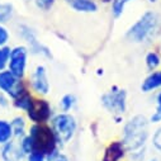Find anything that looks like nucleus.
<instances>
[{"label":"nucleus","instance_id":"nucleus-31","mask_svg":"<svg viewBox=\"0 0 161 161\" xmlns=\"http://www.w3.org/2000/svg\"><path fill=\"white\" fill-rule=\"evenodd\" d=\"M147 2H148V3H152V4H153V3H156V2H157V0H147Z\"/></svg>","mask_w":161,"mask_h":161},{"label":"nucleus","instance_id":"nucleus-7","mask_svg":"<svg viewBox=\"0 0 161 161\" xmlns=\"http://www.w3.org/2000/svg\"><path fill=\"white\" fill-rule=\"evenodd\" d=\"M18 34L25 42V46L29 51V55L41 56V57H45V58H51L52 57L51 50L39 41L36 31L31 25L24 24V23L18 24Z\"/></svg>","mask_w":161,"mask_h":161},{"label":"nucleus","instance_id":"nucleus-2","mask_svg":"<svg viewBox=\"0 0 161 161\" xmlns=\"http://www.w3.org/2000/svg\"><path fill=\"white\" fill-rule=\"evenodd\" d=\"M27 135L32 140L33 151L42 152L46 157V161H53L61 153L62 147L60 146L50 123H31Z\"/></svg>","mask_w":161,"mask_h":161},{"label":"nucleus","instance_id":"nucleus-15","mask_svg":"<svg viewBox=\"0 0 161 161\" xmlns=\"http://www.w3.org/2000/svg\"><path fill=\"white\" fill-rule=\"evenodd\" d=\"M10 123H12V128H13V135L15 140L22 138L23 136L27 135L28 132V119L25 115L23 114H17L10 119Z\"/></svg>","mask_w":161,"mask_h":161},{"label":"nucleus","instance_id":"nucleus-18","mask_svg":"<svg viewBox=\"0 0 161 161\" xmlns=\"http://www.w3.org/2000/svg\"><path fill=\"white\" fill-rule=\"evenodd\" d=\"M145 64H146V67L150 72L158 70V67L161 66V55L153 50L148 51L145 56Z\"/></svg>","mask_w":161,"mask_h":161},{"label":"nucleus","instance_id":"nucleus-4","mask_svg":"<svg viewBox=\"0 0 161 161\" xmlns=\"http://www.w3.org/2000/svg\"><path fill=\"white\" fill-rule=\"evenodd\" d=\"M50 126L52 127L55 136L61 147L71 142V140L74 138L77 131L76 118L71 113H66V112H60L53 114Z\"/></svg>","mask_w":161,"mask_h":161},{"label":"nucleus","instance_id":"nucleus-23","mask_svg":"<svg viewBox=\"0 0 161 161\" xmlns=\"http://www.w3.org/2000/svg\"><path fill=\"white\" fill-rule=\"evenodd\" d=\"M33 2L38 10L45 12V13L50 12L56 4V0H33Z\"/></svg>","mask_w":161,"mask_h":161},{"label":"nucleus","instance_id":"nucleus-5","mask_svg":"<svg viewBox=\"0 0 161 161\" xmlns=\"http://www.w3.org/2000/svg\"><path fill=\"white\" fill-rule=\"evenodd\" d=\"M103 108L113 114V117H122L127 112V90L117 85L112 86L100 97Z\"/></svg>","mask_w":161,"mask_h":161},{"label":"nucleus","instance_id":"nucleus-10","mask_svg":"<svg viewBox=\"0 0 161 161\" xmlns=\"http://www.w3.org/2000/svg\"><path fill=\"white\" fill-rule=\"evenodd\" d=\"M27 79H19L8 69L0 71V92L7 94L12 100L28 90Z\"/></svg>","mask_w":161,"mask_h":161},{"label":"nucleus","instance_id":"nucleus-26","mask_svg":"<svg viewBox=\"0 0 161 161\" xmlns=\"http://www.w3.org/2000/svg\"><path fill=\"white\" fill-rule=\"evenodd\" d=\"M25 161H46V157L42 152H38V151H33L31 153L27 155Z\"/></svg>","mask_w":161,"mask_h":161},{"label":"nucleus","instance_id":"nucleus-32","mask_svg":"<svg viewBox=\"0 0 161 161\" xmlns=\"http://www.w3.org/2000/svg\"><path fill=\"white\" fill-rule=\"evenodd\" d=\"M148 161H158L157 158H151V160H148Z\"/></svg>","mask_w":161,"mask_h":161},{"label":"nucleus","instance_id":"nucleus-24","mask_svg":"<svg viewBox=\"0 0 161 161\" xmlns=\"http://www.w3.org/2000/svg\"><path fill=\"white\" fill-rule=\"evenodd\" d=\"M10 42V31L5 24L0 23V47L9 46Z\"/></svg>","mask_w":161,"mask_h":161},{"label":"nucleus","instance_id":"nucleus-8","mask_svg":"<svg viewBox=\"0 0 161 161\" xmlns=\"http://www.w3.org/2000/svg\"><path fill=\"white\" fill-rule=\"evenodd\" d=\"M29 51L25 45H17L10 48V56L7 69L19 79L27 77Z\"/></svg>","mask_w":161,"mask_h":161},{"label":"nucleus","instance_id":"nucleus-3","mask_svg":"<svg viewBox=\"0 0 161 161\" xmlns=\"http://www.w3.org/2000/svg\"><path fill=\"white\" fill-rule=\"evenodd\" d=\"M160 17L156 12H145L126 32V39L132 43L143 45L150 42L158 32Z\"/></svg>","mask_w":161,"mask_h":161},{"label":"nucleus","instance_id":"nucleus-17","mask_svg":"<svg viewBox=\"0 0 161 161\" xmlns=\"http://www.w3.org/2000/svg\"><path fill=\"white\" fill-rule=\"evenodd\" d=\"M12 140H14V135L10 119L0 118V146L10 142Z\"/></svg>","mask_w":161,"mask_h":161},{"label":"nucleus","instance_id":"nucleus-6","mask_svg":"<svg viewBox=\"0 0 161 161\" xmlns=\"http://www.w3.org/2000/svg\"><path fill=\"white\" fill-rule=\"evenodd\" d=\"M24 114L29 123L42 125V123H50L55 113H53L51 102L46 99V97L34 95L32 105Z\"/></svg>","mask_w":161,"mask_h":161},{"label":"nucleus","instance_id":"nucleus-20","mask_svg":"<svg viewBox=\"0 0 161 161\" xmlns=\"http://www.w3.org/2000/svg\"><path fill=\"white\" fill-rule=\"evenodd\" d=\"M76 103H77L76 97H75L74 94H71V93H67V94H65V95L60 99L58 107H60V110H61V112L70 113V112L75 108Z\"/></svg>","mask_w":161,"mask_h":161},{"label":"nucleus","instance_id":"nucleus-9","mask_svg":"<svg viewBox=\"0 0 161 161\" xmlns=\"http://www.w3.org/2000/svg\"><path fill=\"white\" fill-rule=\"evenodd\" d=\"M29 90L37 97H47L51 92L48 72L45 65H37L27 79Z\"/></svg>","mask_w":161,"mask_h":161},{"label":"nucleus","instance_id":"nucleus-16","mask_svg":"<svg viewBox=\"0 0 161 161\" xmlns=\"http://www.w3.org/2000/svg\"><path fill=\"white\" fill-rule=\"evenodd\" d=\"M33 99H34V94L28 89L12 100V107L22 113H25L29 109V107L32 105Z\"/></svg>","mask_w":161,"mask_h":161},{"label":"nucleus","instance_id":"nucleus-12","mask_svg":"<svg viewBox=\"0 0 161 161\" xmlns=\"http://www.w3.org/2000/svg\"><path fill=\"white\" fill-rule=\"evenodd\" d=\"M127 148L122 140H114L104 148L102 161H122L127 156Z\"/></svg>","mask_w":161,"mask_h":161},{"label":"nucleus","instance_id":"nucleus-19","mask_svg":"<svg viewBox=\"0 0 161 161\" xmlns=\"http://www.w3.org/2000/svg\"><path fill=\"white\" fill-rule=\"evenodd\" d=\"M14 5L12 3L0 2V23L7 24L14 18Z\"/></svg>","mask_w":161,"mask_h":161},{"label":"nucleus","instance_id":"nucleus-33","mask_svg":"<svg viewBox=\"0 0 161 161\" xmlns=\"http://www.w3.org/2000/svg\"><path fill=\"white\" fill-rule=\"evenodd\" d=\"M28 2H29V0H28Z\"/></svg>","mask_w":161,"mask_h":161},{"label":"nucleus","instance_id":"nucleus-13","mask_svg":"<svg viewBox=\"0 0 161 161\" xmlns=\"http://www.w3.org/2000/svg\"><path fill=\"white\" fill-rule=\"evenodd\" d=\"M64 2L76 13H97L99 9V5L97 0H64Z\"/></svg>","mask_w":161,"mask_h":161},{"label":"nucleus","instance_id":"nucleus-11","mask_svg":"<svg viewBox=\"0 0 161 161\" xmlns=\"http://www.w3.org/2000/svg\"><path fill=\"white\" fill-rule=\"evenodd\" d=\"M25 157L27 155L15 138L0 146V160L2 161H25Z\"/></svg>","mask_w":161,"mask_h":161},{"label":"nucleus","instance_id":"nucleus-14","mask_svg":"<svg viewBox=\"0 0 161 161\" xmlns=\"http://www.w3.org/2000/svg\"><path fill=\"white\" fill-rule=\"evenodd\" d=\"M158 89H161V70H155L143 79L141 83V92L147 94Z\"/></svg>","mask_w":161,"mask_h":161},{"label":"nucleus","instance_id":"nucleus-25","mask_svg":"<svg viewBox=\"0 0 161 161\" xmlns=\"http://www.w3.org/2000/svg\"><path fill=\"white\" fill-rule=\"evenodd\" d=\"M151 145H152V147H153L158 153H161V126H160L158 128H156V131L152 133Z\"/></svg>","mask_w":161,"mask_h":161},{"label":"nucleus","instance_id":"nucleus-30","mask_svg":"<svg viewBox=\"0 0 161 161\" xmlns=\"http://www.w3.org/2000/svg\"><path fill=\"white\" fill-rule=\"evenodd\" d=\"M102 3H104V4H109V3H112L113 0H100Z\"/></svg>","mask_w":161,"mask_h":161},{"label":"nucleus","instance_id":"nucleus-1","mask_svg":"<svg viewBox=\"0 0 161 161\" xmlns=\"http://www.w3.org/2000/svg\"><path fill=\"white\" fill-rule=\"evenodd\" d=\"M150 120L145 114H136L125 123L122 130V141L128 153L146 148L150 138Z\"/></svg>","mask_w":161,"mask_h":161},{"label":"nucleus","instance_id":"nucleus-28","mask_svg":"<svg viewBox=\"0 0 161 161\" xmlns=\"http://www.w3.org/2000/svg\"><path fill=\"white\" fill-rule=\"evenodd\" d=\"M156 112L161 115V90L156 95Z\"/></svg>","mask_w":161,"mask_h":161},{"label":"nucleus","instance_id":"nucleus-27","mask_svg":"<svg viewBox=\"0 0 161 161\" xmlns=\"http://www.w3.org/2000/svg\"><path fill=\"white\" fill-rule=\"evenodd\" d=\"M10 107H12V99L7 94L0 92V109H8Z\"/></svg>","mask_w":161,"mask_h":161},{"label":"nucleus","instance_id":"nucleus-29","mask_svg":"<svg viewBox=\"0 0 161 161\" xmlns=\"http://www.w3.org/2000/svg\"><path fill=\"white\" fill-rule=\"evenodd\" d=\"M53 161H70V158H69V156L66 155V153H64V152H61Z\"/></svg>","mask_w":161,"mask_h":161},{"label":"nucleus","instance_id":"nucleus-22","mask_svg":"<svg viewBox=\"0 0 161 161\" xmlns=\"http://www.w3.org/2000/svg\"><path fill=\"white\" fill-rule=\"evenodd\" d=\"M10 46H4L0 47V71H3L8 66L9 56H10Z\"/></svg>","mask_w":161,"mask_h":161},{"label":"nucleus","instance_id":"nucleus-21","mask_svg":"<svg viewBox=\"0 0 161 161\" xmlns=\"http://www.w3.org/2000/svg\"><path fill=\"white\" fill-rule=\"evenodd\" d=\"M131 2H135V0H113L110 3V8H112V15L117 19L119 17H122L126 9V5Z\"/></svg>","mask_w":161,"mask_h":161}]
</instances>
